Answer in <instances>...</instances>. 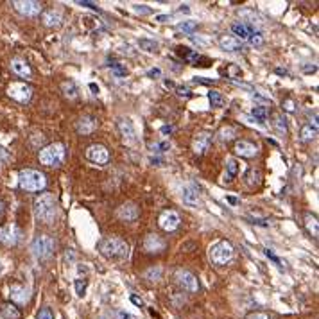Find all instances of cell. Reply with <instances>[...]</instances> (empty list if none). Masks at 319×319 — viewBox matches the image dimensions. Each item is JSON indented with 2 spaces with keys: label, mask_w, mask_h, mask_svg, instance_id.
I'll use <instances>...</instances> for the list:
<instances>
[{
  "label": "cell",
  "mask_w": 319,
  "mask_h": 319,
  "mask_svg": "<svg viewBox=\"0 0 319 319\" xmlns=\"http://www.w3.org/2000/svg\"><path fill=\"white\" fill-rule=\"evenodd\" d=\"M57 213V203L52 194H39L34 199V215L38 221L45 224L54 223Z\"/></svg>",
  "instance_id": "6da1fadb"
},
{
  "label": "cell",
  "mask_w": 319,
  "mask_h": 319,
  "mask_svg": "<svg viewBox=\"0 0 319 319\" xmlns=\"http://www.w3.org/2000/svg\"><path fill=\"white\" fill-rule=\"evenodd\" d=\"M97 249H99L104 258H110V260H122V258H126L129 253V246L126 244V241H122V238H118V237L103 238V241L97 244Z\"/></svg>",
  "instance_id": "7a4b0ae2"
},
{
  "label": "cell",
  "mask_w": 319,
  "mask_h": 319,
  "mask_svg": "<svg viewBox=\"0 0 319 319\" xmlns=\"http://www.w3.org/2000/svg\"><path fill=\"white\" fill-rule=\"evenodd\" d=\"M18 183H20V187L27 192H39L45 188L47 177H45V174H42L39 170L25 169V170H20V174H18Z\"/></svg>",
  "instance_id": "3957f363"
},
{
  "label": "cell",
  "mask_w": 319,
  "mask_h": 319,
  "mask_svg": "<svg viewBox=\"0 0 319 319\" xmlns=\"http://www.w3.org/2000/svg\"><path fill=\"white\" fill-rule=\"evenodd\" d=\"M65 160V146L59 142L50 144L39 151V163L45 167H59Z\"/></svg>",
  "instance_id": "277c9868"
},
{
  "label": "cell",
  "mask_w": 319,
  "mask_h": 319,
  "mask_svg": "<svg viewBox=\"0 0 319 319\" xmlns=\"http://www.w3.org/2000/svg\"><path fill=\"white\" fill-rule=\"evenodd\" d=\"M233 246L230 241H217L215 244L210 246V260L215 266H226L231 258H233Z\"/></svg>",
  "instance_id": "5b68a950"
},
{
  "label": "cell",
  "mask_w": 319,
  "mask_h": 319,
  "mask_svg": "<svg viewBox=\"0 0 319 319\" xmlns=\"http://www.w3.org/2000/svg\"><path fill=\"white\" fill-rule=\"evenodd\" d=\"M54 248H56V242H54V238L49 237V235H38V237L32 241V246H31L34 256L39 260L50 258L54 253Z\"/></svg>",
  "instance_id": "8992f818"
},
{
  "label": "cell",
  "mask_w": 319,
  "mask_h": 319,
  "mask_svg": "<svg viewBox=\"0 0 319 319\" xmlns=\"http://www.w3.org/2000/svg\"><path fill=\"white\" fill-rule=\"evenodd\" d=\"M7 95L18 103H29L32 97V88L25 83H11L7 88Z\"/></svg>",
  "instance_id": "52a82bcc"
},
{
  "label": "cell",
  "mask_w": 319,
  "mask_h": 319,
  "mask_svg": "<svg viewBox=\"0 0 319 319\" xmlns=\"http://www.w3.org/2000/svg\"><path fill=\"white\" fill-rule=\"evenodd\" d=\"M86 160L92 163H97V165H106L110 162V151L106 149L101 144H93L86 149Z\"/></svg>",
  "instance_id": "ba28073f"
},
{
  "label": "cell",
  "mask_w": 319,
  "mask_h": 319,
  "mask_svg": "<svg viewBox=\"0 0 319 319\" xmlns=\"http://www.w3.org/2000/svg\"><path fill=\"white\" fill-rule=\"evenodd\" d=\"M22 238V231L16 224H6L0 226V242L4 246H14L18 244Z\"/></svg>",
  "instance_id": "9c48e42d"
},
{
  "label": "cell",
  "mask_w": 319,
  "mask_h": 319,
  "mask_svg": "<svg viewBox=\"0 0 319 319\" xmlns=\"http://www.w3.org/2000/svg\"><path fill=\"white\" fill-rule=\"evenodd\" d=\"M176 284L187 292H197L199 291L197 278H195L192 273H188V271H183V269L177 271L176 273Z\"/></svg>",
  "instance_id": "30bf717a"
},
{
  "label": "cell",
  "mask_w": 319,
  "mask_h": 319,
  "mask_svg": "<svg viewBox=\"0 0 319 319\" xmlns=\"http://www.w3.org/2000/svg\"><path fill=\"white\" fill-rule=\"evenodd\" d=\"M181 223V217L177 212H174V210H165V212L160 213L158 217V224L162 230L165 231H174L177 226H180Z\"/></svg>",
  "instance_id": "8fae6325"
},
{
  "label": "cell",
  "mask_w": 319,
  "mask_h": 319,
  "mask_svg": "<svg viewBox=\"0 0 319 319\" xmlns=\"http://www.w3.org/2000/svg\"><path fill=\"white\" fill-rule=\"evenodd\" d=\"M210 144H212V133L208 131H199L197 135L192 140V151H194L197 156H203V154L208 151Z\"/></svg>",
  "instance_id": "7c38bea8"
},
{
  "label": "cell",
  "mask_w": 319,
  "mask_h": 319,
  "mask_svg": "<svg viewBox=\"0 0 319 319\" xmlns=\"http://www.w3.org/2000/svg\"><path fill=\"white\" fill-rule=\"evenodd\" d=\"M118 126V131H121L122 138H124L126 144H129V146H133V144H136V131H135V126H133V122L129 121V118L126 117H121L117 122Z\"/></svg>",
  "instance_id": "4fadbf2b"
},
{
  "label": "cell",
  "mask_w": 319,
  "mask_h": 319,
  "mask_svg": "<svg viewBox=\"0 0 319 319\" xmlns=\"http://www.w3.org/2000/svg\"><path fill=\"white\" fill-rule=\"evenodd\" d=\"M14 9L18 11L24 16H36V14L42 13L43 6L39 2H32V0H18V2H13Z\"/></svg>",
  "instance_id": "5bb4252c"
},
{
  "label": "cell",
  "mask_w": 319,
  "mask_h": 319,
  "mask_svg": "<svg viewBox=\"0 0 319 319\" xmlns=\"http://www.w3.org/2000/svg\"><path fill=\"white\" fill-rule=\"evenodd\" d=\"M235 153L242 158H255L256 154H258V147H256L255 144L248 142V140H238V142L235 144Z\"/></svg>",
  "instance_id": "9a60e30c"
},
{
  "label": "cell",
  "mask_w": 319,
  "mask_h": 319,
  "mask_svg": "<svg viewBox=\"0 0 319 319\" xmlns=\"http://www.w3.org/2000/svg\"><path fill=\"white\" fill-rule=\"evenodd\" d=\"M138 213H140L138 206H136L135 203H126V205H122L121 208L117 210V215L121 217L122 221H128V223L138 219Z\"/></svg>",
  "instance_id": "2e32d148"
},
{
  "label": "cell",
  "mask_w": 319,
  "mask_h": 319,
  "mask_svg": "<svg viewBox=\"0 0 319 319\" xmlns=\"http://www.w3.org/2000/svg\"><path fill=\"white\" fill-rule=\"evenodd\" d=\"M9 292H11V298H13V302L20 303V305L27 303L29 298H31V294H29V289L25 287V285H20V284H13V285H11Z\"/></svg>",
  "instance_id": "e0dca14e"
},
{
  "label": "cell",
  "mask_w": 319,
  "mask_h": 319,
  "mask_svg": "<svg viewBox=\"0 0 319 319\" xmlns=\"http://www.w3.org/2000/svg\"><path fill=\"white\" fill-rule=\"evenodd\" d=\"M95 128H97V121L93 117H90V115H83L77 121V124H75V129H77L79 135H90V133H93Z\"/></svg>",
  "instance_id": "ac0fdd59"
},
{
  "label": "cell",
  "mask_w": 319,
  "mask_h": 319,
  "mask_svg": "<svg viewBox=\"0 0 319 319\" xmlns=\"http://www.w3.org/2000/svg\"><path fill=\"white\" fill-rule=\"evenodd\" d=\"M43 25L47 27H59L61 22H63V16H61V11L59 9H47L42 16Z\"/></svg>",
  "instance_id": "d6986e66"
},
{
  "label": "cell",
  "mask_w": 319,
  "mask_h": 319,
  "mask_svg": "<svg viewBox=\"0 0 319 319\" xmlns=\"http://www.w3.org/2000/svg\"><path fill=\"white\" fill-rule=\"evenodd\" d=\"M144 248H146V251H149V253H160V251H163V248H165V241L160 238L158 235H147L146 241H144Z\"/></svg>",
  "instance_id": "ffe728a7"
},
{
  "label": "cell",
  "mask_w": 319,
  "mask_h": 319,
  "mask_svg": "<svg viewBox=\"0 0 319 319\" xmlns=\"http://www.w3.org/2000/svg\"><path fill=\"white\" fill-rule=\"evenodd\" d=\"M11 70L14 72L16 75H20V77H31V67L27 65V61L20 59V57H14V59H11Z\"/></svg>",
  "instance_id": "44dd1931"
},
{
  "label": "cell",
  "mask_w": 319,
  "mask_h": 319,
  "mask_svg": "<svg viewBox=\"0 0 319 319\" xmlns=\"http://www.w3.org/2000/svg\"><path fill=\"white\" fill-rule=\"evenodd\" d=\"M219 45L223 50H228V52H237V50L242 49V42L237 39L235 36H223L219 39Z\"/></svg>",
  "instance_id": "7402d4cb"
},
{
  "label": "cell",
  "mask_w": 319,
  "mask_h": 319,
  "mask_svg": "<svg viewBox=\"0 0 319 319\" xmlns=\"http://www.w3.org/2000/svg\"><path fill=\"white\" fill-rule=\"evenodd\" d=\"M181 197H183V203H187V205H190V206L199 205V190L194 187V185H187V187H183V194H181Z\"/></svg>",
  "instance_id": "603a6c76"
},
{
  "label": "cell",
  "mask_w": 319,
  "mask_h": 319,
  "mask_svg": "<svg viewBox=\"0 0 319 319\" xmlns=\"http://www.w3.org/2000/svg\"><path fill=\"white\" fill-rule=\"evenodd\" d=\"M255 31V29L251 27V25H246V24H241V22H235V24H231V32L235 34V38H241V39H248L249 34Z\"/></svg>",
  "instance_id": "cb8c5ba5"
},
{
  "label": "cell",
  "mask_w": 319,
  "mask_h": 319,
  "mask_svg": "<svg viewBox=\"0 0 319 319\" xmlns=\"http://www.w3.org/2000/svg\"><path fill=\"white\" fill-rule=\"evenodd\" d=\"M0 312H2V316L6 319H22L20 309H16V305H13V303H2Z\"/></svg>",
  "instance_id": "d4e9b609"
},
{
  "label": "cell",
  "mask_w": 319,
  "mask_h": 319,
  "mask_svg": "<svg viewBox=\"0 0 319 319\" xmlns=\"http://www.w3.org/2000/svg\"><path fill=\"white\" fill-rule=\"evenodd\" d=\"M303 219H305V226H307V230H309V233L312 235V237L317 238V235H319L317 217L314 215V213H305V215H303Z\"/></svg>",
  "instance_id": "484cf974"
},
{
  "label": "cell",
  "mask_w": 319,
  "mask_h": 319,
  "mask_svg": "<svg viewBox=\"0 0 319 319\" xmlns=\"http://www.w3.org/2000/svg\"><path fill=\"white\" fill-rule=\"evenodd\" d=\"M300 136H302L303 142H310V140H314L317 136V128L312 124H305L302 128V131H300Z\"/></svg>",
  "instance_id": "4316f807"
},
{
  "label": "cell",
  "mask_w": 319,
  "mask_h": 319,
  "mask_svg": "<svg viewBox=\"0 0 319 319\" xmlns=\"http://www.w3.org/2000/svg\"><path fill=\"white\" fill-rule=\"evenodd\" d=\"M61 92H63V95L68 97V99H75L79 90H77V86H75V83L65 81V83H61Z\"/></svg>",
  "instance_id": "83f0119b"
},
{
  "label": "cell",
  "mask_w": 319,
  "mask_h": 319,
  "mask_svg": "<svg viewBox=\"0 0 319 319\" xmlns=\"http://www.w3.org/2000/svg\"><path fill=\"white\" fill-rule=\"evenodd\" d=\"M235 136H237V131H235V128H231V126H224V128H221L219 133H217V138H219L221 142H230Z\"/></svg>",
  "instance_id": "f1b7e54d"
},
{
  "label": "cell",
  "mask_w": 319,
  "mask_h": 319,
  "mask_svg": "<svg viewBox=\"0 0 319 319\" xmlns=\"http://www.w3.org/2000/svg\"><path fill=\"white\" fill-rule=\"evenodd\" d=\"M208 99H210L212 108H223L224 106V97L221 95V92H217V90H210Z\"/></svg>",
  "instance_id": "f546056e"
},
{
  "label": "cell",
  "mask_w": 319,
  "mask_h": 319,
  "mask_svg": "<svg viewBox=\"0 0 319 319\" xmlns=\"http://www.w3.org/2000/svg\"><path fill=\"white\" fill-rule=\"evenodd\" d=\"M251 115L260 122V124H264V122H266V118L269 117V110H267L266 106H255L251 110Z\"/></svg>",
  "instance_id": "4dcf8cb0"
},
{
  "label": "cell",
  "mask_w": 319,
  "mask_h": 319,
  "mask_svg": "<svg viewBox=\"0 0 319 319\" xmlns=\"http://www.w3.org/2000/svg\"><path fill=\"white\" fill-rule=\"evenodd\" d=\"M138 45H140V49L142 50H146V52H156L158 50V43L154 42V39H147V38H142L138 42Z\"/></svg>",
  "instance_id": "1f68e13d"
},
{
  "label": "cell",
  "mask_w": 319,
  "mask_h": 319,
  "mask_svg": "<svg viewBox=\"0 0 319 319\" xmlns=\"http://www.w3.org/2000/svg\"><path fill=\"white\" fill-rule=\"evenodd\" d=\"M246 180H248V183L251 185H260V180H262V176H260V170L256 169H249L248 176H246Z\"/></svg>",
  "instance_id": "d6a6232c"
},
{
  "label": "cell",
  "mask_w": 319,
  "mask_h": 319,
  "mask_svg": "<svg viewBox=\"0 0 319 319\" xmlns=\"http://www.w3.org/2000/svg\"><path fill=\"white\" fill-rule=\"evenodd\" d=\"M273 126L276 128V131L278 133H287V124H285V118H282V115H274L273 117Z\"/></svg>",
  "instance_id": "836d02e7"
},
{
  "label": "cell",
  "mask_w": 319,
  "mask_h": 319,
  "mask_svg": "<svg viewBox=\"0 0 319 319\" xmlns=\"http://www.w3.org/2000/svg\"><path fill=\"white\" fill-rule=\"evenodd\" d=\"M86 287H88V280H85V278H77V280H75V292H77L79 298L85 296Z\"/></svg>",
  "instance_id": "e575fe53"
},
{
  "label": "cell",
  "mask_w": 319,
  "mask_h": 319,
  "mask_svg": "<svg viewBox=\"0 0 319 319\" xmlns=\"http://www.w3.org/2000/svg\"><path fill=\"white\" fill-rule=\"evenodd\" d=\"M249 43H251L253 47H260V45H264V36H262V32H258V31H253L251 34H249Z\"/></svg>",
  "instance_id": "d590c367"
},
{
  "label": "cell",
  "mask_w": 319,
  "mask_h": 319,
  "mask_svg": "<svg viewBox=\"0 0 319 319\" xmlns=\"http://www.w3.org/2000/svg\"><path fill=\"white\" fill-rule=\"evenodd\" d=\"M177 27H180V31H183V32H194L195 29H197V22H192V20L181 22Z\"/></svg>",
  "instance_id": "8d00e7d4"
},
{
  "label": "cell",
  "mask_w": 319,
  "mask_h": 319,
  "mask_svg": "<svg viewBox=\"0 0 319 319\" xmlns=\"http://www.w3.org/2000/svg\"><path fill=\"white\" fill-rule=\"evenodd\" d=\"M146 278L151 282H158L160 278H162V269H160V267H153V269H149L146 273Z\"/></svg>",
  "instance_id": "74e56055"
},
{
  "label": "cell",
  "mask_w": 319,
  "mask_h": 319,
  "mask_svg": "<svg viewBox=\"0 0 319 319\" xmlns=\"http://www.w3.org/2000/svg\"><path fill=\"white\" fill-rule=\"evenodd\" d=\"M226 170H228V174H230L231 177L233 176H237V172H238V163L235 162L233 158H230L226 162Z\"/></svg>",
  "instance_id": "f35d334b"
},
{
  "label": "cell",
  "mask_w": 319,
  "mask_h": 319,
  "mask_svg": "<svg viewBox=\"0 0 319 319\" xmlns=\"http://www.w3.org/2000/svg\"><path fill=\"white\" fill-rule=\"evenodd\" d=\"M238 16H241V18H248V20H251V22L258 20L256 13H255V11H251V9H241V11H238Z\"/></svg>",
  "instance_id": "ab89813d"
},
{
  "label": "cell",
  "mask_w": 319,
  "mask_h": 319,
  "mask_svg": "<svg viewBox=\"0 0 319 319\" xmlns=\"http://www.w3.org/2000/svg\"><path fill=\"white\" fill-rule=\"evenodd\" d=\"M151 149H153L154 153H165V151L170 149V144L169 142H158V144H153Z\"/></svg>",
  "instance_id": "60d3db41"
},
{
  "label": "cell",
  "mask_w": 319,
  "mask_h": 319,
  "mask_svg": "<svg viewBox=\"0 0 319 319\" xmlns=\"http://www.w3.org/2000/svg\"><path fill=\"white\" fill-rule=\"evenodd\" d=\"M133 11L138 14H153V9L149 6H140V4H135L133 6Z\"/></svg>",
  "instance_id": "b9f144b4"
},
{
  "label": "cell",
  "mask_w": 319,
  "mask_h": 319,
  "mask_svg": "<svg viewBox=\"0 0 319 319\" xmlns=\"http://www.w3.org/2000/svg\"><path fill=\"white\" fill-rule=\"evenodd\" d=\"M246 319H269V314L266 312H251L246 316Z\"/></svg>",
  "instance_id": "7bdbcfd3"
},
{
  "label": "cell",
  "mask_w": 319,
  "mask_h": 319,
  "mask_svg": "<svg viewBox=\"0 0 319 319\" xmlns=\"http://www.w3.org/2000/svg\"><path fill=\"white\" fill-rule=\"evenodd\" d=\"M38 319H54V316L50 312V309H42L38 314Z\"/></svg>",
  "instance_id": "ee69618b"
},
{
  "label": "cell",
  "mask_w": 319,
  "mask_h": 319,
  "mask_svg": "<svg viewBox=\"0 0 319 319\" xmlns=\"http://www.w3.org/2000/svg\"><path fill=\"white\" fill-rule=\"evenodd\" d=\"M264 253H266V256H267V258H271V260H273V262H274V264H278V266H282L280 258H278V256H276V255H274V253H273V251H271V249H264Z\"/></svg>",
  "instance_id": "f6af8a7d"
},
{
  "label": "cell",
  "mask_w": 319,
  "mask_h": 319,
  "mask_svg": "<svg viewBox=\"0 0 319 319\" xmlns=\"http://www.w3.org/2000/svg\"><path fill=\"white\" fill-rule=\"evenodd\" d=\"M79 6H85V7H90V9H93V11H99V7L95 6L93 2H86V0H79Z\"/></svg>",
  "instance_id": "bcb514c9"
},
{
  "label": "cell",
  "mask_w": 319,
  "mask_h": 319,
  "mask_svg": "<svg viewBox=\"0 0 319 319\" xmlns=\"http://www.w3.org/2000/svg\"><path fill=\"white\" fill-rule=\"evenodd\" d=\"M170 18H172V16H170V14H158V16L154 18V20L160 22V24H165V22H169Z\"/></svg>",
  "instance_id": "7dc6e473"
},
{
  "label": "cell",
  "mask_w": 319,
  "mask_h": 319,
  "mask_svg": "<svg viewBox=\"0 0 319 319\" xmlns=\"http://www.w3.org/2000/svg\"><path fill=\"white\" fill-rule=\"evenodd\" d=\"M118 319H138V317L133 316V314H129V312H124V310H121V312H118Z\"/></svg>",
  "instance_id": "c3c4849f"
},
{
  "label": "cell",
  "mask_w": 319,
  "mask_h": 319,
  "mask_svg": "<svg viewBox=\"0 0 319 319\" xmlns=\"http://www.w3.org/2000/svg\"><path fill=\"white\" fill-rule=\"evenodd\" d=\"M113 72L117 75H126V74H128V70H126V68H122V67H118V65H113Z\"/></svg>",
  "instance_id": "681fc988"
},
{
  "label": "cell",
  "mask_w": 319,
  "mask_h": 319,
  "mask_svg": "<svg viewBox=\"0 0 319 319\" xmlns=\"http://www.w3.org/2000/svg\"><path fill=\"white\" fill-rule=\"evenodd\" d=\"M147 75H149V77H160V75H162V70H160V68H151V70L147 72Z\"/></svg>",
  "instance_id": "f907efd6"
},
{
  "label": "cell",
  "mask_w": 319,
  "mask_h": 319,
  "mask_svg": "<svg viewBox=\"0 0 319 319\" xmlns=\"http://www.w3.org/2000/svg\"><path fill=\"white\" fill-rule=\"evenodd\" d=\"M177 95L180 97H190V90L188 88H177Z\"/></svg>",
  "instance_id": "816d5d0a"
},
{
  "label": "cell",
  "mask_w": 319,
  "mask_h": 319,
  "mask_svg": "<svg viewBox=\"0 0 319 319\" xmlns=\"http://www.w3.org/2000/svg\"><path fill=\"white\" fill-rule=\"evenodd\" d=\"M231 83H233V85H237V86H241V88H246V90H253L251 86L249 85H246V83H241V81H235V79H231Z\"/></svg>",
  "instance_id": "f5cc1de1"
},
{
  "label": "cell",
  "mask_w": 319,
  "mask_h": 319,
  "mask_svg": "<svg viewBox=\"0 0 319 319\" xmlns=\"http://www.w3.org/2000/svg\"><path fill=\"white\" fill-rule=\"evenodd\" d=\"M285 110H287V111H294V103H292L291 99L285 101Z\"/></svg>",
  "instance_id": "db71d44e"
},
{
  "label": "cell",
  "mask_w": 319,
  "mask_h": 319,
  "mask_svg": "<svg viewBox=\"0 0 319 319\" xmlns=\"http://www.w3.org/2000/svg\"><path fill=\"white\" fill-rule=\"evenodd\" d=\"M194 83H199V85H210L212 81H208V79H205V77H195Z\"/></svg>",
  "instance_id": "11a10c76"
},
{
  "label": "cell",
  "mask_w": 319,
  "mask_h": 319,
  "mask_svg": "<svg viewBox=\"0 0 319 319\" xmlns=\"http://www.w3.org/2000/svg\"><path fill=\"white\" fill-rule=\"evenodd\" d=\"M131 302L135 303L136 307H142V305H144V302H142V300H140V298H136V296H131Z\"/></svg>",
  "instance_id": "9f6ffc18"
},
{
  "label": "cell",
  "mask_w": 319,
  "mask_h": 319,
  "mask_svg": "<svg viewBox=\"0 0 319 319\" xmlns=\"http://www.w3.org/2000/svg\"><path fill=\"white\" fill-rule=\"evenodd\" d=\"M180 13H190V7L185 4V6H180Z\"/></svg>",
  "instance_id": "6f0895ef"
},
{
  "label": "cell",
  "mask_w": 319,
  "mask_h": 319,
  "mask_svg": "<svg viewBox=\"0 0 319 319\" xmlns=\"http://www.w3.org/2000/svg\"><path fill=\"white\" fill-rule=\"evenodd\" d=\"M303 70H305V72H316V67H312V68H310V67H303Z\"/></svg>",
  "instance_id": "680465c9"
},
{
  "label": "cell",
  "mask_w": 319,
  "mask_h": 319,
  "mask_svg": "<svg viewBox=\"0 0 319 319\" xmlns=\"http://www.w3.org/2000/svg\"><path fill=\"white\" fill-rule=\"evenodd\" d=\"M162 131L163 133H170V131H172V128H170V126H165V128H163Z\"/></svg>",
  "instance_id": "91938a15"
},
{
  "label": "cell",
  "mask_w": 319,
  "mask_h": 319,
  "mask_svg": "<svg viewBox=\"0 0 319 319\" xmlns=\"http://www.w3.org/2000/svg\"><path fill=\"white\" fill-rule=\"evenodd\" d=\"M165 86H167V88H172L174 83H172V81H165Z\"/></svg>",
  "instance_id": "94428289"
},
{
  "label": "cell",
  "mask_w": 319,
  "mask_h": 319,
  "mask_svg": "<svg viewBox=\"0 0 319 319\" xmlns=\"http://www.w3.org/2000/svg\"><path fill=\"white\" fill-rule=\"evenodd\" d=\"M90 88H92V90H93V92H95V93H99V88H97L95 85H90Z\"/></svg>",
  "instance_id": "6125c7cd"
},
{
  "label": "cell",
  "mask_w": 319,
  "mask_h": 319,
  "mask_svg": "<svg viewBox=\"0 0 319 319\" xmlns=\"http://www.w3.org/2000/svg\"><path fill=\"white\" fill-rule=\"evenodd\" d=\"M228 201H230L231 205H235V203H237V199H235V197H228Z\"/></svg>",
  "instance_id": "be15d7a7"
},
{
  "label": "cell",
  "mask_w": 319,
  "mask_h": 319,
  "mask_svg": "<svg viewBox=\"0 0 319 319\" xmlns=\"http://www.w3.org/2000/svg\"><path fill=\"white\" fill-rule=\"evenodd\" d=\"M2 212H4V203L0 201V213H2Z\"/></svg>",
  "instance_id": "e7e4bbea"
},
{
  "label": "cell",
  "mask_w": 319,
  "mask_h": 319,
  "mask_svg": "<svg viewBox=\"0 0 319 319\" xmlns=\"http://www.w3.org/2000/svg\"><path fill=\"white\" fill-rule=\"evenodd\" d=\"M0 269H2V266H0Z\"/></svg>",
  "instance_id": "03108f58"
}]
</instances>
